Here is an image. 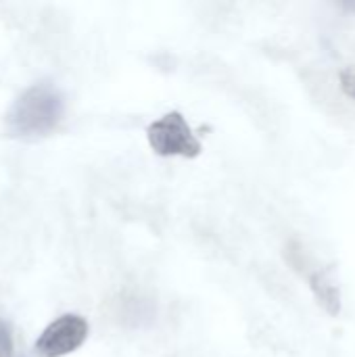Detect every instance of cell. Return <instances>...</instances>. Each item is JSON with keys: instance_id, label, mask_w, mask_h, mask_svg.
<instances>
[{"instance_id": "1", "label": "cell", "mask_w": 355, "mask_h": 357, "mask_svg": "<svg viewBox=\"0 0 355 357\" xmlns=\"http://www.w3.org/2000/svg\"><path fill=\"white\" fill-rule=\"evenodd\" d=\"M65 115V96L50 82L25 88L6 111V130L13 138L33 140L48 136Z\"/></svg>"}, {"instance_id": "2", "label": "cell", "mask_w": 355, "mask_h": 357, "mask_svg": "<svg viewBox=\"0 0 355 357\" xmlns=\"http://www.w3.org/2000/svg\"><path fill=\"white\" fill-rule=\"evenodd\" d=\"M146 140L155 155L159 157H184L197 159L203 153V144L188 126L180 111H169L155 119L146 128Z\"/></svg>"}, {"instance_id": "3", "label": "cell", "mask_w": 355, "mask_h": 357, "mask_svg": "<svg viewBox=\"0 0 355 357\" xmlns=\"http://www.w3.org/2000/svg\"><path fill=\"white\" fill-rule=\"evenodd\" d=\"M90 326L86 318L77 314H65L50 322L36 341L40 357H65L77 351L88 339Z\"/></svg>"}, {"instance_id": "4", "label": "cell", "mask_w": 355, "mask_h": 357, "mask_svg": "<svg viewBox=\"0 0 355 357\" xmlns=\"http://www.w3.org/2000/svg\"><path fill=\"white\" fill-rule=\"evenodd\" d=\"M310 289L316 297V301L324 307V312L333 318L341 314V291L331 270H314L308 278Z\"/></svg>"}, {"instance_id": "5", "label": "cell", "mask_w": 355, "mask_h": 357, "mask_svg": "<svg viewBox=\"0 0 355 357\" xmlns=\"http://www.w3.org/2000/svg\"><path fill=\"white\" fill-rule=\"evenodd\" d=\"M15 356V343H13V335L10 328L4 320H0V357H13Z\"/></svg>"}, {"instance_id": "6", "label": "cell", "mask_w": 355, "mask_h": 357, "mask_svg": "<svg viewBox=\"0 0 355 357\" xmlns=\"http://www.w3.org/2000/svg\"><path fill=\"white\" fill-rule=\"evenodd\" d=\"M341 88L345 94L355 100V69H343L341 71Z\"/></svg>"}, {"instance_id": "7", "label": "cell", "mask_w": 355, "mask_h": 357, "mask_svg": "<svg viewBox=\"0 0 355 357\" xmlns=\"http://www.w3.org/2000/svg\"><path fill=\"white\" fill-rule=\"evenodd\" d=\"M345 8H347V10H354L355 13V2H347V4H345Z\"/></svg>"}]
</instances>
